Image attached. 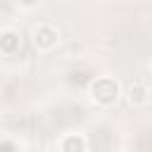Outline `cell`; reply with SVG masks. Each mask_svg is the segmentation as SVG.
<instances>
[{
    "label": "cell",
    "mask_w": 152,
    "mask_h": 152,
    "mask_svg": "<svg viewBox=\"0 0 152 152\" xmlns=\"http://www.w3.org/2000/svg\"><path fill=\"white\" fill-rule=\"evenodd\" d=\"M126 102L135 109L140 107H147L150 104V88L145 83H133L128 90H126Z\"/></svg>",
    "instance_id": "obj_4"
},
{
    "label": "cell",
    "mask_w": 152,
    "mask_h": 152,
    "mask_svg": "<svg viewBox=\"0 0 152 152\" xmlns=\"http://www.w3.org/2000/svg\"><path fill=\"white\" fill-rule=\"evenodd\" d=\"M21 48V36H19V31H14V28H2L0 31V55H14L17 50Z\"/></svg>",
    "instance_id": "obj_5"
},
{
    "label": "cell",
    "mask_w": 152,
    "mask_h": 152,
    "mask_svg": "<svg viewBox=\"0 0 152 152\" xmlns=\"http://www.w3.org/2000/svg\"><path fill=\"white\" fill-rule=\"evenodd\" d=\"M88 95L97 107H114L121 97V83L114 76H97L88 86Z\"/></svg>",
    "instance_id": "obj_1"
},
{
    "label": "cell",
    "mask_w": 152,
    "mask_h": 152,
    "mask_svg": "<svg viewBox=\"0 0 152 152\" xmlns=\"http://www.w3.org/2000/svg\"><path fill=\"white\" fill-rule=\"evenodd\" d=\"M59 152H88V140L83 133H64L57 140Z\"/></svg>",
    "instance_id": "obj_3"
},
{
    "label": "cell",
    "mask_w": 152,
    "mask_h": 152,
    "mask_svg": "<svg viewBox=\"0 0 152 152\" xmlns=\"http://www.w3.org/2000/svg\"><path fill=\"white\" fill-rule=\"evenodd\" d=\"M31 38H33L36 50H40V52H50V50H55L59 45V31H57V26H52L48 21H40L33 28Z\"/></svg>",
    "instance_id": "obj_2"
}]
</instances>
